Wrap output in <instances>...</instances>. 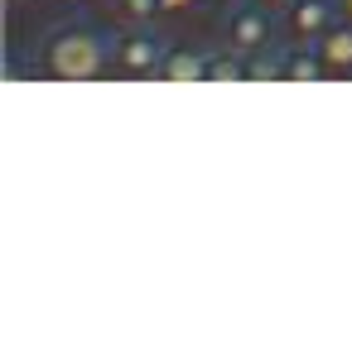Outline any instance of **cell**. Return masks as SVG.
I'll return each mask as SVG.
<instances>
[{"label":"cell","mask_w":352,"mask_h":352,"mask_svg":"<svg viewBox=\"0 0 352 352\" xmlns=\"http://www.w3.org/2000/svg\"><path fill=\"white\" fill-rule=\"evenodd\" d=\"M111 54H116V39H107V34L92 30V25H58V30L39 44L44 73L58 78V82H92V78H107V73H111Z\"/></svg>","instance_id":"1"},{"label":"cell","mask_w":352,"mask_h":352,"mask_svg":"<svg viewBox=\"0 0 352 352\" xmlns=\"http://www.w3.org/2000/svg\"><path fill=\"white\" fill-rule=\"evenodd\" d=\"M275 30H280V15H270L265 0H236V6H227L222 15V49L251 58L261 49H275Z\"/></svg>","instance_id":"2"},{"label":"cell","mask_w":352,"mask_h":352,"mask_svg":"<svg viewBox=\"0 0 352 352\" xmlns=\"http://www.w3.org/2000/svg\"><path fill=\"white\" fill-rule=\"evenodd\" d=\"M164 54H169V39L155 25H121L111 73H121V78H160Z\"/></svg>","instance_id":"3"},{"label":"cell","mask_w":352,"mask_h":352,"mask_svg":"<svg viewBox=\"0 0 352 352\" xmlns=\"http://www.w3.org/2000/svg\"><path fill=\"white\" fill-rule=\"evenodd\" d=\"M333 25H342V0H285L280 30L289 44H318Z\"/></svg>","instance_id":"4"},{"label":"cell","mask_w":352,"mask_h":352,"mask_svg":"<svg viewBox=\"0 0 352 352\" xmlns=\"http://www.w3.org/2000/svg\"><path fill=\"white\" fill-rule=\"evenodd\" d=\"M280 78L285 82H323L328 68H323L318 44H289V49H280Z\"/></svg>","instance_id":"5"},{"label":"cell","mask_w":352,"mask_h":352,"mask_svg":"<svg viewBox=\"0 0 352 352\" xmlns=\"http://www.w3.org/2000/svg\"><path fill=\"white\" fill-rule=\"evenodd\" d=\"M208 49H174L169 44V54H164V63H160V78L164 82H208Z\"/></svg>","instance_id":"6"},{"label":"cell","mask_w":352,"mask_h":352,"mask_svg":"<svg viewBox=\"0 0 352 352\" xmlns=\"http://www.w3.org/2000/svg\"><path fill=\"white\" fill-rule=\"evenodd\" d=\"M318 54H323L328 78H347V73H352V20L333 25V30L318 39Z\"/></svg>","instance_id":"7"},{"label":"cell","mask_w":352,"mask_h":352,"mask_svg":"<svg viewBox=\"0 0 352 352\" xmlns=\"http://www.w3.org/2000/svg\"><path fill=\"white\" fill-rule=\"evenodd\" d=\"M208 82H246V58L232 49H217L208 58Z\"/></svg>","instance_id":"8"},{"label":"cell","mask_w":352,"mask_h":352,"mask_svg":"<svg viewBox=\"0 0 352 352\" xmlns=\"http://www.w3.org/2000/svg\"><path fill=\"white\" fill-rule=\"evenodd\" d=\"M111 10L121 25H155V15H164V0H111Z\"/></svg>","instance_id":"9"},{"label":"cell","mask_w":352,"mask_h":352,"mask_svg":"<svg viewBox=\"0 0 352 352\" xmlns=\"http://www.w3.org/2000/svg\"><path fill=\"white\" fill-rule=\"evenodd\" d=\"M280 78V49H261L246 58V82H275Z\"/></svg>","instance_id":"10"},{"label":"cell","mask_w":352,"mask_h":352,"mask_svg":"<svg viewBox=\"0 0 352 352\" xmlns=\"http://www.w3.org/2000/svg\"><path fill=\"white\" fill-rule=\"evenodd\" d=\"M203 6H208V0H164V15H193Z\"/></svg>","instance_id":"11"},{"label":"cell","mask_w":352,"mask_h":352,"mask_svg":"<svg viewBox=\"0 0 352 352\" xmlns=\"http://www.w3.org/2000/svg\"><path fill=\"white\" fill-rule=\"evenodd\" d=\"M342 20H352V0H342Z\"/></svg>","instance_id":"12"},{"label":"cell","mask_w":352,"mask_h":352,"mask_svg":"<svg viewBox=\"0 0 352 352\" xmlns=\"http://www.w3.org/2000/svg\"><path fill=\"white\" fill-rule=\"evenodd\" d=\"M58 6H87V0H58Z\"/></svg>","instance_id":"13"},{"label":"cell","mask_w":352,"mask_h":352,"mask_svg":"<svg viewBox=\"0 0 352 352\" xmlns=\"http://www.w3.org/2000/svg\"><path fill=\"white\" fill-rule=\"evenodd\" d=\"M6 6H10V10H20V6H25V0H6Z\"/></svg>","instance_id":"14"}]
</instances>
